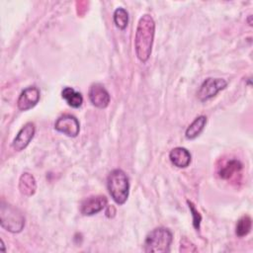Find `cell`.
Returning <instances> with one entry per match:
<instances>
[{"mask_svg": "<svg viewBox=\"0 0 253 253\" xmlns=\"http://www.w3.org/2000/svg\"><path fill=\"white\" fill-rule=\"evenodd\" d=\"M107 203L108 201L105 196H91L81 203L80 211L83 215H93L101 211L107 206Z\"/></svg>", "mask_w": 253, "mask_h": 253, "instance_id": "obj_9", "label": "cell"}, {"mask_svg": "<svg viewBox=\"0 0 253 253\" xmlns=\"http://www.w3.org/2000/svg\"><path fill=\"white\" fill-rule=\"evenodd\" d=\"M109 193L118 205H124L128 197L129 183L126 174L122 169H114L107 179Z\"/></svg>", "mask_w": 253, "mask_h": 253, "instance_id": "obj_2", "label": "cell"}, {"mask_svg": "<svg viewBox=\"0 0 253 253\" xmlns=\"http://www.w3.org/2000/svg\"><path fill=\"white\" fill-rule=\"evenodd\" d=\"M62 98L72 108H79L83 103V97L81 93L75 91L71 87H65L61 91Z\"/></svg>", "mask_w": 253, "mask_h": 253, "instance_id": "obj_14", "label": "cell"}, {"mask_svg": "<svg viewBox=\"0 0 253 253\" xmlns=\"http://www.w3.org/2000/svg\"><path fill=\"white\" fill-rule=\"evenodd\" d=\"M172 240L173 235L168 228L156 227L146 235L143 243V250L145 252L167 253L170 251Z\"/></svg>", "mask_w": 253, "mask_h": 253, "instance_id": "obj_3", "label": "cell"}, {"mask_svg": "<svg viewBox=\"0 0 253 253\" xmlns=\"http://www.w3.org/2000/svg\"><path fill=\"white\" fill-rule=\"evenodd\" d=\"M227 86V82L221 78H207L201 85L197 96L200 101L205 102L214 97L219 91Z\"/></svg>", "mask_w": 253, "mask_h": 253, "instance_id": "obj_5", "label": "cell"}, {"mask_svg": "<svg viewBox=\"0 0 253 253\" xmlns=\"http://www.w3.org/2000/svg\"><path fill=\"white\" fill-rule=\"evenodd\" d=\"M172 164L179 168H186L191 163V153L184 147H175L169 153Z\"/></svg>", "mask_w": 253, "mask_h": 253, "instance_id": "obj_11", "label": "cell"}, {"mask_svg": "<svg viewBox=\"0 0 253 253\" xmlns=\"http://www.w3.org/2000/svg\"><path fill=\"white\" fill-rule=\"evenodd\" d=\"M54 128L57 131L65 134L69 137H75L79 133L80 125H79L78 120L74 116L66 114V115L60 116L56 120V122L54 124Z\"/></svg>", "mask_w": 253, "mask_h": 253, "instance_id": "obj_6", "label": "cell"}, {"mask_svg": "<svg viewBox=\"0 0 253 253\" xmlns=\"http://www.w3.org/2000/svg\"><path fill=\"white\" fill-rule=\"evenodd\" d=\"M35 125L33 123H27L18 132L16 137L12 142V147L16 151H21L25 149L31 142L35 135Z\"/></svg>", "mask_w": 253, "mask_h": 253, "instance_id": "obj_10", "label": "cell"}, {"mask_svg": "<svg viewBox=\"0 0 253 253\" xmlns=\"http://www.w3.org/2000/svg\"><path fill=\"white\" fill-rule=\"evenodd\" d=\"M207 124V118L205 116H199L196 118L192 124L187 127L185 135L188 139H195L197 136L201 134L204 130Z\"/></svg>", "mask_w": 253, "mask_h": 253, "instance_id": "obj_13", "label": "cell"}, {"mask_svg": "<svg viewBox=\"0 0 253 253\" xmlns=\"http://www.w3.org/2000/svg\"><path fill=\"white\" fill-rule=\"evenodd\" d=\"M19 190L24 196H32L37 190V183L34 176L30 173H24L20 177Z\"/></svg>", "mask_w": 253, "mask_h": 253, "instance_id": "obj_12", "label": "cell"}, {"mask_svg": "<svg viewBox=\"0 0 253 253\" xmlns=\"http://www.w3.org/2000/svg\"><path fill=\"white\" fill-rule=\"evenodd\" d=\"M155 34V22L151 15L144 14L140 17L134 38L135 53L141 62H146L151 54Z\"/></svg>", "mask_w": 253, "mask_h": 253, "instance_id": "obj_1", "label": "cell"}, {"mask_svg": "<svg viewBox=\"0 0 253 253\" xmlns=\"http://www.w3.org/2000/svg\"><path fill=\"white\" fill-rule=\"evenodd\" d=\"M0 223L6 230L12 233H18L22 231L25 226V216L18 209L2 202L0 209Z\"/></svg>", "mask_w": 253, "mask_h": 253, "instance_id": "obj_4", "label": "cell"}, {"mask_svg": "<svg viewBox=\"0 0 253 253\" xmlns=\"http://www.w3.org/2000/svg\"><path fill=\"white\" fill-rule=\"evenodd\" d=\"M252 227V219L249 215H243L240 217L235 226V233L238 237L247 235Z\"/></svg>", "mask_w": 253, "mask_h": 253, "instance_id": "obj_16", "label": "cell"}, {"mask_svg": "<svg viewBox=\"0 0 253 253\" xmlns=\"http://www.w3.org/2000/svg\"><path fill=\"white\" fill-rule=\"evenodd\" d=\"M88 96L92 105L99 109L108 107L110 103V94L100 83H94L90 86Z\"/></svg>", "mask_w": 253, "mask_h": 253, "instance_id": "obj_8", "label": "cell"}, {"mask_svg": "<svg viewBox=\"0 0 253 253\" xmlns=\"http://www.w3.org/2000/svg\"><path fill=\"white\" fill-rule=\"evenodd\" d=\"M187 203H188L189 209H190V211H191V212H192V216H193V225H194V227H195L197 230H199L200 224H201V220H202V215H201L200 212L197 211V209L195 208V205H194L192 202L187 201Z\"/></svg>", "mask_w": 253, "mask_h": 253, "instance_id": "obj_18", "label": "cell"}, {"mask_svg": "<svg viewBox=\"0 0 253 253\" xmlns=\"http://www.w3.org/2000/svg\"><path fill=\"white\" fill-rule=\"evenodd\" d=\"M40 97H41V93L38 87L36 86L27 87L22 91V93L18 98V101H17L18 109L21 111H28L34 108L40 101Z\"/></svg>", "mask_w": 253, "mask_h": 253, "instance_id": "obj_7", "label": "cell"}, {"mask_svg": "<svg viewBox=\"0 0 253 253\" xmlns=\"http://www.w3.org/2000/svg\"><path fill=\"white\" fill-rule=\"evenodd\" d=\"M114 23L120 30H125L128 23V14L124 8H117L114 12Z\"/></svg>", "mask_w": 253, "mask_h": 253, "instance_id": "obj_17", "label": "cell"}, {"mask_svg": "<svg viewBox=\"0 0 253 253\" xmlns=\"http://www.w3.org/2000/svg\"><path fill=\"white\" fill-rule=\"evenodd\" d=\"M242 169V164L240 161L232 159L227 161L219 170L218 175L222 179H230L236 173H239Z\"/></svg>", "mask_w": 253, "mask_h": 253, "instance_id": "obj_15", "label": "cell"}]
</instances>
